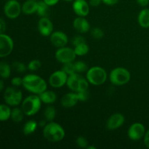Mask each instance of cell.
<instances>
[{
  "label": "cell",
  "instance_id": "6da1fadb",
  "mask_svg": "<svg viewBox=\"0 0 149 149\" xmlns=\"http://www.w3.org/2000/svg\"><path fill=\"white\" fill-rule=\"evenodd\" d=\"M23 87L34 95H39L47 88L46 81L39 76L28 74L23 78Z\"/></svg>",
  "mask_w": 149,
  "mask_h": 149
},
{
  "label": "cell",
  "instance_id": "7a4b0ae2",
  "mask_svg": "<svg viewBox=\"0 0 149 149\" xmlns=\"http://www.w3.org/2000/svg\"><path fill=\"white\" fill-rule=\"evenodd\" d=\"M65 132L63 127L56 122H49L43 128V136L47 141L58 143L65 138Z\"/></svg>",
  "mask_w": 149,
  "mask_h": 149
},
{
  "label": "cell",
  "instance_id": "3957f363",
  "mask_svg": "<svg viewBox=\"0 0 149 149\" xmlns=\"http://www.w3.org/2000/svg\"><path fill=\"white\" fill-rule=\"evenodd\" d=\"M42 103L39 96L33 94L28 96L23 100L21 109L25 115L31 116L39 112L42 106Z\"/></svg>",
  "mask_w": 149,
  "mask_h": 149
},
{
  "label": "cell",
  "instance_id": "277c9868",
  "mask_svg": "<svg viewBox=\"0 0 149 149\" xmlns=\"http://www.w3.org/2000/svg\"><path fill=\"white\" fill-rule=\"evenodd\" d=\"M106 70L100 66H93L89 68L86 74V79L90 84L95 86L101 85L107 79Z\"/></svg>",
  "mask_w": 149,
  "mask_h": 149
},
{
  "label": "cell",
  "instance_id": "5b68a950",
  "mask_svg": "<svg viewBox=\"0 0 149 149\" xmlns=\"http://www.w3.org/2000/svg\"><path fill=\"white\" fill-rule=\"evenodd\" d=\"M66 85L71 91L79 93L88 90L89 82L87 79L84 78L79 73H74L68 76Z\"/></svg>",
  "mask_w": 149,
  "mask_h": 149
},
{
  "label": "cell",
  "instance_id": "8992f818",
  "mask_svg": "<svg viewBox=\"0 0 149 149\" xmlns=\"http://www.w3.org/2000/svg\"><path fill=\"white\" fill-rule=\"evenodd\" d=\"M131 78L130 71L122 67H117L111 71L109 79L111 82L116 86H122L127 84Z\"/></svg>",
  "mask_w": 149,
  "mask_h": 149
},
{
  "label": "cell",
  "instance_id": "52a82bcc",
  "mask_svg": "<svg viewBox=\"0 0 149 149\" xmlns=\"http://www.w3.org/2000/svg\"><path fill=\"white\" fill-rule=\"evenodd\" d=\"M4 100L10 106H17L22 103L23 93L16 87H9L4 93Z\"/></svg>",
  "mask_w": 149,
  "mask_h": 149
},
{
  "label": "cell",
  "instance_id": "ba28073f",
  "mask_svg": "<svg viewBox=\"0 0 149 149\" xmlns=\"http://www.w3.org/2000/svg\"><path fill=\"white\" fill-rule=\"evenodd\" d=\"M55 57L58 62L64 64L66 63L74 62L76 59V55L74 49L68 47L58 48V50L55 52Z\"/></svg>",
  "mask_w": 149,
  "mask_h": 149
},
{
  "label": "cell",
  "instance_id": "9c48e42d",
  "mask_svg": "<svg viewBox=\"0 0 149 149\" xmlns=\"http://www.w3.org/2000/svg\"><path fill=\"white\" fill-rule=\"evenodd\" d=\"M22 12V6L17 0H8L4 7V15L10 19L19 17Z\"/></svg>",
  "mask_w": 149,
  "mask_h": 149
},
{
  "label": "cell",
  "instance_id": "30bf717a",
  "mask_svg": "<svg viewBox=\"0 0 149 149\" xmlns=\"http://www.w3.org/2000/svg\"><path fill=\"white\" fill-rule=\"evenodd\" d=\"M14 48L13 39L5 33H0V58H5L12 53Z\"/></svg>",
  "mask_w": 149,
  "mask_h": 149
},
{
  "label": "cell",
  "instance_id": "8fae6325",
  "mask_svg": "<svg viewBox=\"0 0 149 149\" xmlns=\"http://www.w3.org/2000/svg\"><path fill=\"white\" fill-rule=\"evenodd\" d=\"M68 75L62 69L52 73L49 77V85L54 88H61L66 84Z\"/></svg>",
  "mask_w": 149,
  "mask_h": 149
},
{
  "label": "cell",
  "instance_id": "7c38bea8",
  "mask_svg": "<svg viewBox=\"0 0 149 149\" xmlns=\"http://www.w3.org/2000/svg\"><path fill=\"white\" fill-rule=\"evenodd\" d=\"M146 132V131L145 126L143 124L136 122V123L132 124L130 127L127 135L130 139L134 141H137L143 138Z\"/></svg>",
  "mask_w": 149,
  "mask_h": 149
},
{
  "label": "cell",
  "instance_id": "4fadbf2b",
  "mask_svg": "<svg viewBox=\"0 0 149 149\" xmlns=\"http://www.w3.org/2000/svg\"><path fill=\"white\" fill-rule=\"evenodd\" d=\"M38 31L44 36H50L53 32V24L48 17H40L37 24Z\"/></svg>",
  "mask_w": 149,
  "mask_h": 149
},
{
  "label": "cell",
  "instance_id": "5bb4252c",
  "mask_svg": "<svg viewBox=\"0 0 149 149\" xmlns=\"http://www.w3.org/2000/svg\"><path fill=\"white\" fill-rule=\"evenodd\" d=\"M49 39L52 45L58 48L65 47L68 42V38L67 35L61 31L52 32L49 36Z\"/></svg>",
  "mask_w": 149,
  "mask_h": 149
},
{
  "label": "cell",
  "instance_id": "9a60e30c",
  "mask_svg": "<svg viewBox=\"0 0 149 149\" xmlns=\"http://www.w3.org/2000/svg\"><path fill=\"white\" fill-rule=\"evenodd\" d=\"M72 8L74 13L80 17H86L90 13V4L87 0H74Z\"/></svg>",
  "mask_w": 149,
  "mask_h": 149
},
{
  "label": "cell",
  "instance_id": "2e32d148",
  "mask_svg": "<svg viewBox=\"0 0 149 149\" xmlns=\"http://www.w3.org/2000/svg\"><path fill=\"white\" fill-rule=\"evenodd\" d=\"M125 123V116L120 113L112 114L106 122V127L109 130H115L119 129Z\"/></svg>",
  "mask_w": 149,
  "mask_h": 149
},
{
  "label": "cell",
  "instance_id": "e0dca14e",
  "mask_svg": "<svg viewBox=\"0 0 149 149\" xmlns=\"http://www.w3.org/2000/svg\"><path fill=\"white\" fill-rule=\"evenodd\" d=\"M79 101V100L77 93L72 92V93H68L64 95L61 97V103L63 107L69 109V108H72L76 106Z\"/></svg>",
  "mask_w": 149,
  "mask_h": 149
},
{
  "label": "cell",
  "instance_id": "ac0fdd59",
  "mask_svg": "<svg viewBox=\"0 0 149 149\" xmlns=\"http://www.w3.org/2000/svg\"><path fill=\"white\" fill-rule=\"evenodd\" d=\"M73 26L77 31L81 33H87L90 29V24L87 19L84 17L78 16L77 18L74 19L73 22Z\"/></svg>",
  "mask_w": 149,
  "mask_h": 149
},
{
  "label": "cell",
  "instance_id": "d6986e66",
  "mask_svg": "<svg viewBox=\"0 0 149 149\" xmlns=\"http://www.w3.org/2000/svg\"><path fill=\"white\" fill-rule=\"evenodd\" d=\"M39 96L42 103L47 105H51L54 103L56 101L57 99V95L55 94V93H54L53 91H51V90H46L43 93L39 94Z\"/></svg>",
  "mask_w": 149,
  "mask_h": 149
},
{
  "label": "cell",
  "instance_id": "ffe728a7",
  "mask_svg": "<svg viewBox=\"0 0 149 149\" xmlns=\"http://www.w3.org/2000/svg\"><path fill=\"white\" fill-rule=\"evenodd\" d=\"M38 1L26 0L22 5V12L25 15H32L36 13Z\"/></svg>",
  "mask_w": 149,
  "mask_h": 149
},
{
  "label": "cell",
  "instance_id": "44dd1931",
  "mask_svg": "<svg viewBox=\"0 0 149 149\" xmlns=\"http://www.w3.org/2000/svg\"><path fill=\"white\" fill-rule=\"evenodd\" d=\"M138 21L140 26L143 29L149 28V9L145 8L138 14Z\"/></svg>",
  "mask_w": 149,
  "mask_h": 149
},
{
  "label": "cell",
  "instance_id": "7402d4cb",
  "mask_svg": "<svg viewBox=\"0 0 149 149\" xmlns=\"http://www.w3.org/2000/svg\"><path fill=\"white\" fill-rule=\"evenodd\" d=\"M11 109L10 106L6 104H0V122H6L11 117Z\"/></svg>",
  "mask_w": 149,
  "mask_h": 149
},
{
  "label": "cell",
  "instance_id": "603a6c76",
  "mask_svg": "<svg viewBox=\"0 0 149 149\" xmlns=\"http://www.w3.org/2000/svg\"><path fill=\"white\" fill-rule=\"evenodd\" d=\"M49 6L47 5L45 1H38L37 10H36V13L40 17H47L49 12Z\"/></svg>",
  "mask_w": 149,
  "mask_h": 149
},
{
  "label": "cell",
  "instance_id": "cb8c5ba5",
  "mask_svg": "<svg viewBox=\"0 0 149 149\" xmlns=\"http://www.w3.org/2000/svg\"><path fill=\"white\" fill-rule=\"evenodd\" d=\"M38 127V123L34 120L28 121L24 125L23 128V132L24 135H29L33 134L36 131Z\"/></svg>",
  "mask_w": 149,
  "mask_h": 149
},
{
  "label": "cell",
  "instance_id": "d4e9b609",
  "mask_svg": "<svg viewBox=\"0 0 149 149\" xmlns=\"http://www.w3.org/2000/svg\"><path fill=\"white\" fill-rule=\"evenodd\" d=\"M12 67L4 61L0 62V77L2 79H8L11 75Z\"/></svg>",
  "mask_w": 149,
  "mask_h": 149
},
{
  "label": "cell",
  "instance_id": "484cf974",
  "mask_svg": "<svg viewBox=\"0 0 149 149\" xmlns=\"http://www.w3.org/2000/svg\"><path fill=\"white\" fill-rule=\"evenodd\" d=\"M25 113H23L22 109H19V108H14L12 109L11 111V119L12 120L16 123H19V122H22L24 118Z\"/></svg>",
  "mask_w": 149,
  "mask_h": 149
},
{
  "label": "cell",
  "instance_id": "4316f807",
  "mask_svg": "<svg viewBox=\"0 0 149 149\" xmlns=\"http://www.w3.org/2000/svg\"><path fill=\"white\" fill-rule=\"evenodd\" d=\"M44 116L47 122H52L56 116V110L54 106H48L44 111Z\"/></svg>",
  "mask_w": 149,
  "mask_h": 149
},
{
  "label": "cell",
  "instance_id": "83f0119b",
  "mask_svg": "<svg viewBox=\"0 0 149 149\" xmlns=\"http://www.w3.org/2000/svg\"><path fill=\"white\" fill-rule=\"evenodd\" d=\"M74 49L76 55H78V56H83V55H85L88 53L90 48H89L87 44L84 42V43H82L81 45H79L77 46L74 47Z\"/></svg>",
  "mask_w": 149,
  "mask_h": 149
},
{
  "label": "cell",
  "instance_id": "f1b7e54d",
  "mask_svg": "<svg viewBox=\"0 0 149 149\" xmlns=\"http://www.w3.org/2000/svg\"><path fill=\"white\" fill-rule=\"evenodd\" d=\"M74 67H75L76 73H79V74L86 72L89 69L87 64L84 61H79L74 63Z\"/></svg>",
  "mask_w": 149,
  "mask_h": 149
},
{
  "label": "cell",
  "instance_id": "f546056e",
  "mask_svg": "<svg viewBox=\"0 0 149 149\" xmlns=\"http://www.w3.org/2000/svg\"><path fill=\"white\" fill-rule=\"evenodd\" d=\"M11 67L12 69H13L17 73H24L27 68L25 64H23L21 62H19V61H15L14 63H13Z\"/></svg>",
  "mask_w": 149,
  "mask_h": 149
},
{
  "label": "cell",
  "instance_id": "4dcf8cb0",
  "mask_svg": "<svg viewBox=\"0 0 149 149\" xmlns=\"http://www.w3.org/2000/svg\"><path fill=\"white\" fill-rule=\"evenodd\" d=\"M62 70L64 71V72L66 73L68 76L74 74V73H76L75 67H74V63L70 62V63H64L62 67Z\"/></svg>",
  "mask_w": 149,
  "mask_h": 149
},
{
  "label": "cell",
  "instance_id": "1f68e13d",
  "mask_svg": "<svg viewBox=\"0 0 149 149\" xmlns=\"http://www.w3.org/2000/svg\"><path fill=\"white\" fill-rule=\"evenodd\" d=\"M42 66V63L39 60H32L28 64L27 68L31 71H36Z\"/></svg>",
  "mask_w": 149,
  "mask_h": 149
},
{
  "label": "cell",
  "instance_id": "d6a6232c",
  "mask_svg": "<svg viewBox=\"0 0 149 149\" xmlns=\"http://www.w3.org/2000/svg\"><path fill=\"white\" fill-rule=\"evenodd\" d=\"M91 36L96 39H100L104 36V32L98 27L93 28L91 30Z\"/></svg>",
  "mask_w": 149,
  "mask_h": 149
},
{
  "label": "cell",
  "instance_id": "836d02e7",
  "mask_svg": "<svg viewBox=\"0 0 149 149\" xmlns=\"http://www.w3.org/2000/svg\"><path fill=\"white\" fill-rule=\"evenodd\" d=\"M76 143L81 148H87V147L88 146V141L83 136L78 137L76 140Z\"/></svg>",
  "mask_w": 149,
  "mask_h": 149
},
{
  "label": "cell",
  "instance_id": "e575fe53",
  "mask_svg": "<svg viewBox=\"0 0 149 149\" xmlns=\"http://www.w3.org/2000/svg\"><path fill=\"white\" fill-rule=\"evenodd\" d=\"M84 42H86L85 39H84V38L82 36H81V35H78V36H74L72 39V45H74V47L77 46V45H81V44L82 43H84Z\"/></svg>",
  "mask_w": 149,
  "mask_h": 149
},
{
  "label": "cell",
  "instance_id": "d590c367",
  "mask_svg": "<svg viewBox=\"0 0 149 149\" xmlns=\"http://www.w3.org/2000/svg\"><path fill=\"white\" fill-rule=\"evenodd\" d=\"M77 94H78L79 101H85V100H87V99L89 98V97H90V93H89L88 90H84V91L81 92H79V93H77Z\"/></svg>",
  "mask_w": 149,
  "mask_h": 149
},
{
  "label": "cell",
  "instance_id": "8d00e7d4",
  "mask_svg": "<svg viewBox=\"0 0 149 149\" xmlns=\"http://www.w3.org/2000/svg\"><path fill=\"white\" fill-rule=\"evenodd\" d=\"M11 84L14 87H20V86L23 85V78H21L20 77H13L11 80Z\"/></svg>",
  "mask_w": 149,
  "mask_h": 149
},
{
  "label": "cell",
  "instance_id": "74e56055",
  "mask_svg": "<svg viewBox=\"0 0 149 149\" xmlns=\"http://www.w3.org/2000/svg\"><path fill=\"white\" fill-rule=\"evenodd\" d=\"M6 31V22L2 17H0V33H4Z\"/></svg>",
  "mask_w": 149,
  "mask_h": 149
},
{
  "label": "cell",
  "instance_id": "f35d334b",
  "mask_svg": "<svg viewBox=\"0 0 149 149\" xmlns=\"http://www.w3.org/2000/svg\"><path fill=\"white\" fill-rule=\"evenodd\" d=\"M102 2L109 6H113L119 2V0H102Z\"/></svg>",
  "mask_w": 149,
  "mask_h": 149
},
{
  "label": "cell",
  "instance_id": "ab89813d",
  "mask_svg": "<svg viewBox=\"0 0 149 149\" xmlns=\"http://www.w3.org/2000/svg\"><path fill=\"white\" fill-rule=\"evenodd\" d=\"M102 3V0H90L89 1V4L91 7H98Z\"/></svg>",
  "mask_w": 149,
  "mask_h": 149
},
{
  "label": "cell",
  "instance_id": "60d3db41",
  "mask_svg": "<svg viewBox=\"0 0 149 149\" xmlns=\"http://www.w3.org/2000/svg\"><path fill=\"white\" fill-rule=\"evenodd\" d=\"M143 141H144V144L146 146V148H149V130L148 131L146 132L145 135L143 137Z\"/></svg>",
  "mask_w": 149,
  "mask_h": 149
},
{
  "label": "cell",
  "instance_id": "b9f144b4",
  "mask_svg": "<svg viewBox=\"0 0 149 149\" xmlns=\"http://www.w3.org/2000/svg\"><path fill=\"white\" fill-rule=\"evenodd\" d=\"M43 1L49 7H52V6H55V4H58L60 0H43Z\"/></svg>",
  "mask_w": 149,
  "mask_h": 149
},
{
  "label": "cell",
  "instance_id": "7bdbcfd3",
  "mask_svg": "<svg viewBox=\"0 0 149 149\" xmlns=\"http://www.w3.org/2000/svg\"><path fill=\"white\" fill-rule=\"evenodd\" d=\"M137 3L141 7H146L149 4V0H136Z\"/></svg>",
  "mask_w": 149,
  "mask_h": 149
},
{
  "label": "cell",
  "instance_id": "ee69618b",
  "mask_svg": "<svg viewBox=\"0 0 149 149\" xmlns=\"http://www.w3.org/2000/svg\"><path fill=\"white\" fill-rule=\"evenodd\" d=\"M47 121L46 120V119H42V120H40V122H39V124H38V125H39V126H40V127H45V125H47Z\"/></svg>",
  "mask_w": 149,
  "mask_h": 149
},
{
  "label": "cell",
  "instance_id": "f6af8a7d",
  "mask_svg": "<svg viewBox=\"0 0 149 149\" xmlns=\"http://www.w3.org/2000/svg\"><path fill=\"white\" fill-rule=\"evenodd\" d=\"M4 82L3 80L0 79V93L4 90Z\"/></svg>",
  "mask_w": 149,
  "mask_h": 149
},
{
  "label": "cell",
  "instance_id": "bcb514c9",
  "mask_svg": "<svg viewBox=\"0 0 149 149\" xmlns=\"http://www.w3.org/2000/svg\"><path fill=\"white\" fill-rule=\"evenodd\" d=\"M87 149H96V147H95V146H87Z\"/></svg>",
  "mask_w": 149,
  "mask_h": 149
},
{
  "label": "cell",
  "instance_id": "7dc6e473",
  "mask_svg": "<svg viewBox=\"0 0 149 149\" xmlns=\"http://www.w3.org/2000/svg\"><path fill=\"white\" fill-rule=\"evenodd\" d=\"M65 1H74V0H65Z\"/></svg>",
  "mask_w": 149,
  "mask_h": 149
},
{
  "label": "cell",
  "instance_id": "c3c4849f",
  "mask_svg": "<svg viewBox=\"0 0 149 149\" xmlns=\"http://www.w3.org/2000/svg\"><path fill=\"white\" fill-rule=\"evenodd\" d=\"M32 1H37V0H32Z\"/></svg>",
  "mask_w": 149,
  "mask_h": 149
}]
</instances>
